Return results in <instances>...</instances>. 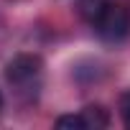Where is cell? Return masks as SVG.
<instances>
[{"instance_id":"7a4b0ae2","label":"cell","mask_w":130,"mask_h":130,"mask_svg":"<svg viewBox=\"0 0 130 130\" xmlns=\"http://www.w3.org/2000/svg\"><path fill=\"white\" fill-rule=\"evenodd\" d=\"M94 26V31H97V36L102 38V41H107V43H120V41H125L127 38V33H130V13H127V8H122L120 3H107V8L100 13V18L92 23Z\"/></svg>"},{"instance_id":"277c9868","label":"cell","mask_w":130,"mask_h":130,"mask_svg":"<svg viewBox=\"0 0 130 130\" xmlns=\"http://www.w3.org/2000/svg\"><path fill=\"white\" fill-rule=\"evenodd\" d=\"M110 0H79V15L87 21V23H94L100 18V13L107 8Z\"/></svg>"},{"instance_id":"52a82bcc","label":"cell","mask_w":130,"mask_h":130,"mask_svg":"<svg viewBox=\"0 0 130 130\" xmlns=\"http://www.w3.org/2000/svg\"><path fill=\"white\" fill-rule=\"evenodd\" d=\"M0 110H3V94H0Z\"/></svg>"},{"instance_id":"3957f363","label":"cell","mask_w":130,"mask_h":130,"mask_svg":"<svg viewBox=\"0 0 130 130\" xmlns=\"http://www.w3.org/2000/svg\"><path fill=\"white\" fill-rule=\"evenodd\" d=\"M82 117L87 122V130H97V127H107L110 125V115L102 105H89L82 110Z\"/></svg>"},{"instance_id":"5b68a950","label":"cell","mask_w":130,"mask_h":130,"mask_svg":"<svg viewBox=\"0 0 130 130\" xmlns=\"http://www.w3.org/2000/svg\"><path fill=\"white\" fill-rule=\"evenodd\" d=\"M54 125L61 127V130H87V122H84L82 112L79 115H61V117H56Z\"/></svg>"},{"instance_id":"6da1fadb","label":"cell","mask_w":130,"mask_h":130,"mask_svg":"<svg viewBox=\"0 0 130 130\" xmlns=\"http://www.w3.org/2000/svg\"><path fill=\"white\" fill-rule=\"evenodd\" d=\"M8 82L15 87V92L26 100H33L41 89L43 79V61L36 54H18L8 67H5Z\"/></svg>"},{"instance_id":"8992f818","label":"cell","mask_w":130,"mask_h":130,"mask_svg":"<svg viewBox=\"0 0 130 130\" xmlns=\"http://www.w3.org/2000/svg\"><path fill=\"white\" fill-rule=\"evenodd\" d=\"M117 110H120V117H122L125 127H130V89L120 94V102H117Z\"/></svg>"}]
</instances>
